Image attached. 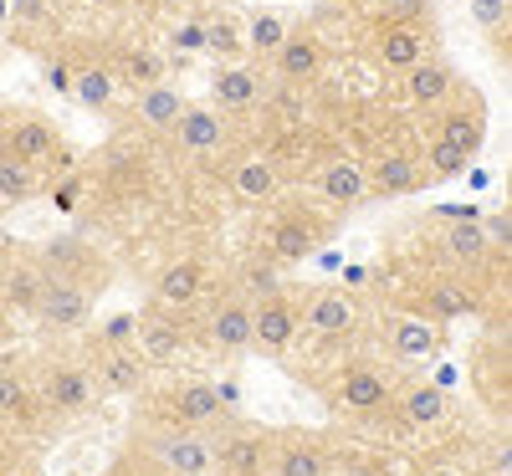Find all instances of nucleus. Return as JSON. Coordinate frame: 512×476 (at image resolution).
Here are the masks:
<instances>
[{
  "instance_id": "19",
  "label": "nucleus",
  "mask_w": 512,
  "mask_h": 476,
  "mask_svg": "<svg viewBox=\"0 0 512 476\" xmlns=\"http://www.w3.org/2000/svg\"><path fill=\"white\" fill-rule=\"evenodd\" d=\"M169 139L180 144V154H216V149H226V139H231V123H226V113H216V108H185L180 113V123L169 128Z\"/></svg>"
},
{
  "instance_id": "48",
  "label": "nucleus",
  "mask_w": 512,
  "mask_h": 476,
  "mask_svg": "<svg viewBox=\"0 0 512 476\" xmlns=\"http://www.w3.org/2000/svg\"><path fill=\"white\" fill-rule=\"evenodd\" d=\"M47 77H52V88H57V93H72V67H67V62H52Z\"/></svg>"
},
{
  "instance_id": "13",
  "label": "nucleus",
  "mask_w": 512,
  "mask_h": 476,
  "mask_svg": "<svg viewBox=\"0 0 512 476\" xmlns=\"http://www.w3.org/2000/svg\"><path fill=\"white\" fill-rule=\"evenodd\" d=\"M164 405H169V425H185V430H216V425L231 420L226 400L216 395V384H200V379L180 384Z\"/></svg>"
},
{
  "instance_id": "27",
  "label": "nucleus",
  "mask_w": 512,
  "mask_h": 476,
  "mask_svg": "<svg viewBox=\"0 0 512 476\" xmlns=\"http://www.w3.org/2000/svg\"><path fill=\"white\" fill-rule=\"evenodd\" d=\"M405 93L415 108H441L451 93H456V72L436 57H420L410 72H405Z\"/></svg>"
},
{
  "instance_id": "4",
  "label": "nucleus",
  "mask_w": 512,
  "mask_h": 476,
  "mask_svg": "<svg viewBox=\"0 0 512 476\" xmlns=\"http://www.w3.org/2000/svg\"><path fill=\"white\" fill-rule=\"evenodd\" d=\"M0 159L26 164V169H36V175H52V169H72V159L62 154L57 128H52V123H41V118H21V123H11Z\"/></svg>"
},
{
  "instance_id": "29",
  "label": "nucleus",
  "mask_w": 512,
  "mask_h": 476,
  "mask_svg": "<svg viewBox=\"0 0 512 476\" xmlns=\"http://www.w3.org/2000/svg\"><path fill=\"white\" fill-rule=\"evenodd\" d=\"M169 77V57L154 52V47H128L118 62H113V82L128 93H144V88H159Z\"/></svg>"
},
{
  "instance_id": "14",
  "label": "nucleus",
  "mask_w": 512,
  "mask_h": 476,
  "mask_svg": "<svg viewBox=\"0 0 512 476\" xmlns=\"http://www.w3.org/2000/svg\"><path fill=\"white\" fill-rule=\"evenodd\" d=\"M88 374L98 395H144L149 389V364L139 359V349H98Z\"/></svg>"
},
{
  "instance_id": "38",
  "label": "nucleus",
  "mask_w": 512,
  "mask_h": 476,
  "mask_svg": "<svg viewBox=\"0 0 512 476\" xmlns=\"http://www.w3.org/2000/svg\"><path fill=\"white\" fill-rule=\"evenodd\" d=\"M425 180H461L466 169H472V154H461L456 144H446V139H436L431 149H425Z\"/></svg>"
},
{
  "instance_id": "35",
  "label": "nucleus",
  "mask_w": 512,
  "mask_h": 476,
  "mask_svg": "<svg viewBox=\"0 0 512 476\" xmlns=\"http://www.w3.org/2000/svg\"><path fill=\"white\" fill-rule=\"evenodd\" d=\"M287 282H282V267L277 262H246L241 277H236V297L246 302H267V297H282Z\"/></svg>"
},
{
  "instance_id": "8",
  "label": "nucleus",
  "mask_w": 512,
  "mask_h": 476,
  "mask_svg": "<svg viewBox=\"0 0 512 476\" xmlns=\"http://www.w3.org/2000/svg\"><path fill=\"white\" fill-rule=\"evenodd\" d=\"M36 405H47L62 420H77V415H88L98 405V384H93V374L82 364H52L47 379H41Z\"/></svg>"
},
{
  "instance_id": "54",
  "label": "nucleus",
  "mask_w": 512,
  "mask_h": 476,
  "mask_svg": "<svg viewBox=\"0 0 512 476\" xmlns=\"http://www.w3.org/2000/svg\"><path fill=\"white\" fill-rule=\"evenodd\" d=\"M0 16H6V6H0Z\"/></svg>"
},
{
  "instance_id": "23",
  "label": "nucleus",
  "mask_w": 512,
  "mask_h": 476,
  "mask_svg": "<svg viewBox=\"0 0 512 476\" xmlns=\"http://www.w3.org/2000/svg\"><path fill=\"white\" fill-rule=\"evenodd\" d=\"M425 26L420 21H400V26H384L379 41H374V62L384 72H410L420 57H425Z\"/></svg>"
},
{
  "instance_id": "51",
  "label": "nucleus",
  "mask_w": 512,
  "mask_h": 476,
  "mask_svg": "<svg viewBox=\"0 0 512 476\" xmlns=\"http://www.w3.org/2000/svg\"><path fill=\"white\" fill-rule=\"evenodd\" d=\"M164 11H185V6H200V0H159Z\"/></svg>"
},
{
  "instance_id": "1",
  "label": "nucleus",
  "mask_w": 512,
  "mask_h": 476,
  "mask_svg": "<svg viewBox=\"0 0 512 476\" xmlns=\"http://www.w3.org/2000/svg\"><path fill=\"white\" fill-rule=\"evenodd\" d=\"M36 267L47 282H72V287H88L93 297H103L113 267H108V256L93 246V241H82V236H52V241H41L36 251Z\"/></svg>"
},
{
  "instance_id": "40",
  "label": "nucleus",
  "mask_w": 512,
  "mask_h": 476,
  "mask_svg": "<svg viewBox=\"0 0 512 476\" xmlns=\"http://www.w3.org/2000/svg\"><path fill=\"white\" fill-rule=\"evenodd\" d=\"M205 52H216V57H236L246 52V41H241V26L231 16H216V21H205Z\"/></svg>"
},
{
  "instance_id": "34",
  "label": "nucleus",
  "mask_w": 512,
  "mask_h": 476,
  "mask_svg": "<svg viewBox=\"0 0 512 476\" xmlns=\"http://www.w3.org/2000/svg\"><path fill=\"white\" fill-rule=\"evenodd\" d=\"M113 67H103V62H82V67H72V93L67 98H77L82 108H108L113 103Z\"/></svg>"
},
{
  "instance_id": "33",
  "label": "nucleus",
  "mask_w": 512,
  "mask_h": 476,
  "mask_svg": "<svg viewBox=\"0 0 512 476\" xmlns=\"http://www.w3.org/2000/svg\"><path fill=\"white\" fill-rule=\"evenodd\" d=\"M287 31H292V21H287L282 11H256V16L246 21L241 41H246V52H251L256 62H272V57H277V47L287 41Z\"/></svg>"
},
{
  "instance_id": "22",
  "label": "nucleus",
  "mask_w": 512,
  "mask_h": 476,
  "mask_svg": "<svg viewBox=\"0 0 512 476\" xmlns=\"http://www.w3.org/2000/svg\"><path fill=\"white\" fill-rule=\"evenodd\" d=\"M364 175H369V190H379V195H415V190L425 185L420 159L405 154V149H384V154H374V164L364 169Z\"/></svg>"
},
{
  "instance_id": "28",
  "label": "nucleus",
  "mask_w": 512,
  "mask_h": 476,
  "mask_svg": "<svg viewBox=\"0 0 512 476\" xmlns=\"http://www.w3.org/2000/svg\"><path fill=\"white\" fill-rule=\"evenodd\" d=\"M210 98H216V113H241L251 108L256 98H262V77H256V67H221L216 77H210Z\"/></svg>"
},
{
  "instance_id": "53",
  "label": "nucleus",
  "mask_w": 512,
  "mask_h": 476,
  "mask_svg": "<svg viewBox=\"0 0 512 476\" xmlns=\"http://www.w3.org/2000/svg\"><path fill=\"white\" fill-rule=\"evenodd\" d=\"M11 471V461H6V446H0V476H6Z\"/></svg>"
},
{
  "instance_id": "18",
  "label": "nucleus",
  "mask_w": 512,
  "mask_h": 476,
  "mask_svg": "<svg viewBox=\"0 0 512 476\" xmlns=\"http://www.w3.org/2000/svg\"><path fill=\"white\" fill-rule=\"evenodd\" d=\"M436 251H441L446 272L461 277V272H477V267L487 262V256H492V241H487L482 221H451V226L436 236Z\"/></svg>"
},
{
  "instance_id": "50",
  "label": "nucleus",
  "mask_w": 512,
  "mask_h": 476,
  "mask_svg": "<svg viewBox=\"0 0 512 476\" xmlns=\"http://www.w3.org/2000/svg\"><path fill=\"white\" fill-rule=\"evenodd\" d=\"M420 476H466V471H461V466H425Z\"/></svg>"
},
{
  "instance_id": "20",
  "label": "nucleus",
  "mask_w": 512,
  "mask_h": 476,
  "mask_svg": "<svg viewBox=\"0 0 512 476\" xmlns=\"http://www.w3.org/2000/svg\"><path fill=\"white\" fill-rule=\"evenodd\" d=\"M318 195L323 200H333V205H364V195H369V175H364V164L359 159H349V154H333V159H323L318 164Z\"/></svg>"
},
{
  "instance_id": "15",
  "label": "nucleus",
  "mask_w": 512,
  "mask_h": 476,
  "mask_svg": "<svg viewBox=\"0 0 512 476\" xmlns=\"http://www.w3.org/2000/svg\"><path fill=\"white\" fill-rule=\"evenodd\" d=\"M205 343L216 354H241V349H251V302L246 297H221L216 308L205 313Z\"/></svg>"
},
{
  "instance_id": "39",
  "label": "nucleus",
  "mask_w": 512,
  "mask_h": 476,
  "mask_svg": "<svg viewBox=\"0 0 512 476\" xmlns=\"http://www.w3.org/2000/svg\"><path fill=\"white\" fill-rule=\"evenodd\" d=\"M134 333H139V313H113L98 323L93 333V354L98 349H134Z\"/></svg>"
},
{
  "instance_id": "44",
  "label": "nucleus",
  "mask_w": 512,
  "mask_h": 476,
  "mask_svg": "<svg viewBox=\"0 0 512 476\" xmlns=\"http://www.w3.org/2000/svg\"><path fill=\"white\" fill-rule=\"evenodd\" d=\"M472 16H477V26L497 31V26H507V16H512V0H472Z\"/></svg>"
},
{
  "instance_id": "21",
  "label": "nucleus",
  "mask_w": 512,
  "mask_h": 476,
  "mask_svg": "<svg viewBox=\"0 0 512 476\" xmlns=\"http://www.w3.org/2000/svg\"><path fill=\"white\" fill-rule=\"evenodd\" d=\"M272 262H308V256L323 246V226L313 221L308 210H292V215H282V221L272 226Z\"/></svg>"
},
{
  "instance_id": "25",
  "label": "nucleus",
  "mask_w": 512,
  "mask_h": 476,
  "mask_svg": "<svg viewBox=\"0 0 512 476\" xmlns=\"http://www.w3.org/2000/svg\"><path fill=\"white\" fill-rule=\"evenodd\" d=\"M185 108H190V98L175 88V82H159V88L134 93V118H139V128H149V134H169Z\"/></svg>"
},
{
  "instance_id": "12",
  "label": "nucleus",
  "mask_w": 512,
  "mask_h": 476,
  "mask_svg": "<svg viewBox=\"0 0 512 476\" xmlns=\"http://www.w3.org/2000/svg\"><path fill=\"white\" fill-rule=\"evenodd\" d=\"M328 451L318 436H303V430H272V466L267 476H328Z\"/></svg>"
},
{
  "instance_id": "49",
  "label": "nucleus",
  "mask_w": 512,
  "mask_h": 476,
  "mask_svg": "<svg viewBox=\"0 0 512 476\" xmlns=\"http://www.w3.org/2000/svg\"><path fill=\"white\" fill-rule=\"evenodd\" d=\"M507 466H512V446H507V436L497 441V451H492V471L497 476H507Z\"/></svg>"
},
{
  "instance_id": "55",
  "label": "nucleus",
  "mask_w": 512,
  "mask_h": 476,
  "mask_svg": "<svg viewBox=\"0 0 512 476\" xmlns=\"http://www.w3.org/2000/svg\"><path fill=\"white\" fill-rule=\"evenodd\" d=\"M113 6H123V0H113Z\"/></svg>"
},
{
  "instance_id": "11",
  "label": "nucleus",
  "mask_w": 512,
  "mask_h": 476,
  "mask_svg": "<svg viewBox=\"0 0 512 476\" xmlns=\"http://www.w3.org/2000/svg\"><path fill=\"white\" fill-rule=\"evenodd\" d=\"M297 302L282 292V297H267V302H251V349L262 354H287L292 338H297Z\"/></svg>"
},
{
  "instance_id": "9",
  "label": "nucleus",
  "mask_w": 512,
  "mask_h": 476,
  "mask_svg": "<svg viewBox=\"0 0 512 476\" xmlns=\"http://www.w3.org/2000/svg\"><path fill=\"white\" fill-rule=\"evenodd\" d=\"M134 349H139V359L149 369H169L185 354V323H180V313L144 308L139 313V333H134Z\"/></svg>"
},
{
  "instance_id": "26",
  "label": "nucleus",
  "mask_w": 512,
  "mask_h": 476,
  "mask_svg": "<svg viewBox=\"0 0 512 476\" xmlns=\"http://www.w3.org/2000/svg\"><path fill=\"white\" fill-rule=\"evenodd\" d=\"M420 313L431 318V323H451V318H472L477 313V297H472V287H466L461 277H436L431 287L420 292Z\"/></svg>"
},
{
  "instance_id": "37",
  "label": "nucleus",
  "mask_w": 512,
  "mask_h": 476,
  "mask_svg": "<svg viewBox=\"0 0 512 476\" xmlns=\"http://www.w3.org/2000/svg\"><path fill=\"white\" fill-rule=\"evenodd\" d=\"M31 405H36V395H31L26 374L6 364V369H0V420H26Z\"/></svg>"
},
{
  "instance_id": "10",
  "label": "nucleus",
  "mask_w": 512,
  "mask_h": 476,
  "mask_svg": "<svg viewBox=\"0 0 512 476\" xmlns=\"http://www.w3.org/2000/svg\"><path fill=\"white\" fill-rule=\"evenodd\" d=\"M205 292H210V267L185 256V262H169V267L159 272L149 308H159V313H185V308H195Z\"/></svg>"
},
{
  "instance_id": "5",
  "label": "nucleus",
  "mask_w": 512,
  "mask_h": 476,
  "mask_svg": "<svg viewBox=\"0 0 512 476\" xmlns=\"http://www.w3.org/2000/svg\"><path fill=\"white\" fill-rule=\"evenodd\" d=\"M210 451H216V466L226 476H267V466H272V430L231 425L226 436L210 441Z\"/></svg>"
},
{
  "instance_id": "52",
  "label": "nucleus",
  "mask_w": 512,
  "mask_h": 476,
  "mask_svg": "<svg viewBox=\"0 0 512 476\" xmlns=\"http://www.w3.org/2000/svg\"><path fill=\"white\" fill-rule=\"evenodd\" d=\"M6 476H41V471H36V466H21V471H16V466H11V471H6Z\"/></svg>"
},
{
  "instance_id": "45",
  "label": "nucleus",
  "mask_w": 512,
  "mask_h": 476,
  "mask_svg": "<svg viewBox=\"0 0 512 476\" xmlns=\"http://www.w3.org/2000/svg\"><path fill=\"white\" fill-rule=\"evenodd\" d=\"M328 476H384V471L369 461H328Z\"/></svg>"
},
{
  "instance_id": "7",
  "label": "nucleus",
  "mask_w": 512,
  "mask_h": 476,
  "mask_svg": "<svg viewBox=\"0 0 512 476\" xmlns=\"http://www.w3.org/2000/svg\"><path fill=\"white\" fill-rule=\"evenodd\" d=\"M93 292L88 287H72V282H47L41 287V297H36V308H31V318L47 328V333H82L93 323Z\"/></svg>"
},
{
  "instance_id": "17",
  "label": "nucleus",
  "mask_w": 512,
  "mask_h": 476,
  "mask_svg": "<svg viewBox=\"0 0 512 476\" xmlns=\"http://www.w3.org/2000/svg\"><path fill=\"white\" fill-rule=\"evenodd\" d=\"M390 405L400 410V420H405L410 430H436V425H446V420H451V395H446L441 384H431V379L400 384Z\"/></svg>"
},
{
  "instance_id": "16",
  "label": "nucleus",
  "mask_w": 512,
  "mask_h": 476,
  "mask_svg": "<svg viewBox=\"0 0 512 476\" xmlns=\"http://www.w3.org/2000/svg\"><path fill=\"white\" fill-rule=\"evenodd\" d=\"M297 323H303L308 333H318V338H349L354 323H359V302L349 292H338V287H323V292L308 297V308L297 313Z\"/></svg>"
},
{
  "instance_id": "46",
  "label": "nucleus",
  "mask_w": 512,
  "mask_h": 476,
  "mask_svg": "<svg viewBox=\"0 0 512 476\" xmlns=\"http://www.w3.org/2000/svg\"><path fill=\"white\" fill-rule=\"evenodd\" d=\"M98 476H144V471H139V456H134V451H128V456H118V461H108V466H103Z\"/></svg>"
},
{
  "instance_id": "2",
  "label": "nucleus",
  "mask_w": 512,
  "mask_h": 476,
  "mask_svg": "<svg viewBox=\"0 0 512 476\" xmlns=\"http://www.w3.org/2000/svg\"><path fill=\"white\" fill-rule=\"evenodd\" d=\"M395 389H400V379H395L390 364L359 359V364L344 369V379L328 389V410L344 415V420H369V415H379V410H390Z\"/></svg>"
},
{
  "instance_id": "6",
  "label": "nucleus",
  "mask_w": 512,
  "mask_h": 476,
  "mask_svg": "<svg viewBox=\"0 0 512 476\" xmlns=\"http://www.w3.org/2000/svg\"><path fill=\"white\" fill-rule=\"evenodd\" d=\"M384 343H390L395 364H431L446 343V328L425 313H390L384 318Z\"/></svg>"
},
{
  "instance_id": "30",
  "label": "nucleus",
  "mask_w": 512,
  "mask_h": 476,
  "mask_svg": "<svg viewBox=\"0 0 512 476\" xmlns=\"http://www.w3.org/2000/svg\"><path fill=\"white\" fill-rule=\"evenodd\" d=\"M41 287H47V277H41L36 256H11L6 267H0V302H11L16 313H31Z\"/></svg>"
},
{
  "instance_id": "32",
  "label": "nucleus",
  "mask_w": 512,
  "mask_h": 476,
  "mask_svg": "<svg viewBox=\"0 0 512 476\" xmlns=\"http://www.w3.org/2000/svg\"><path fill=\"white\" fill-rule=\"evenodd\" d=\"M436 139H446V144H456L461 154H482V144H487V118H482V103H472V108H451L446 118H441V134Z\"/></svg>"
},
{
  "instance_id": "42",
  "label": "nucleus",
  "mask_w": 512,
  "mask_h": 476,
  "mask_svg": "<svg viewBox=\"0 0 512 476\" xmlns=\"http://www.w3.org/2000/svg\"><path fill=\"white\" fill-rule=\"evenodd\" d=\"M169 47L175 52H205V21H180L169 31Z\"/></svg>"
},
{
  "instance_id": "31",
  "label": "nucleus",
  "mask_w": 512,
  "mask_h": 476,
  "mask_svg": "<svg viewBox=\"0 0 512 476\" xmlns=\"http://www.w3.org/2000/svg\"><path fill=\"white\" fill-rule=\"evenodd\" d=\"M231 190H236V200L267 205V200H272V195L282 190L277 159H267V154H251V159H241V164L231 169Z\"/></svg>"
},
{
  "instance_id": "24",
  "label": "nucleus",
  "mask_w": 512,
  "mask_h": 476,
  "mask_svg": "<svg viewBox=\"0 0 512 476\" xmlns=\"http://www.w3.org/2000/svg\"><path fill=\"white\" fill-rule=\"evenodd\" d=\"M272 67H277V77L282 82H313L318 72H323V41L313 36V31H287V41L277 47V57H272Z\"/></svg>"
},
{
  "instance_id": "47",
  "label": "nucleus",
  "mask_w": 512,
  "mask_h": 476,
  "mask_svg": "<svg viewBox=\"0 0 512 476\" xmlns=\"http://www.w3.org/2000/svg\"><path fill=\"white\" fill-rule=\"evenodd\" d=\"M11 16H21V21H41V16H47V0H11Z\"/></svg>"
},
{
  "instance_id": "41",
  "label": "nucleus",
  "mask_w": 512,
  "mask_h": 476,
  "mask_svg": "<svg viewBox=\"0 0 512 476\" xmlns=\"http://www.w3.org/2000/svg\"><path fill=\"white\" fill-rule=\"evenodd\" d=\"M82 190H88V180H82V175H67V180L52 185V205H57L62 215H72V210L82 205Z\"/></svg>"
},
{
  "instance_id": "36",
  "label": "nucleus",
  "mask_w": 512,
  "mask_h": 476,
  "mask_svg": "<svg viewBox=\"0 0 512 476\" xmlns=\"http://www.w3.org/2000/svg\"><path fill=\"white\" fill-rule=\"evenodd\" d=\"M41 190H47V175H36V169H26V164L0 159V205H26Z\"/></svg>"
},
{
  "instance_id": "43",
  "label": "nucleus",
  "mask_w": 512,
  "mask_h": 476,
  "mask_svg": "<svg viewBox=\"0 0 512 476\" xmlns=\"http://www.w3.org/2000/svg\"><path fill=\"white\" fill-rule=\"evenodd\" d=\"M379 16H384V26L420 21V16H425V0H379Z\"/></svg>"
},
{
  "instance_id": "3",
  "label": "nucleus",
  "mask_w": 512,
  "mask_h": 476,
  "mask_svg": "<svg viewBox=\"0 0 512 476\" xmlns=\"http://www.w3.org/2000/svg\"><path fill=\"white\" fill-rule=\"evenodd\" d=\"M139 451L159 466V476H205L216 466V451H210L205 430H185V425H159L139 441Z\"/></svg>"
}]
</instances>
